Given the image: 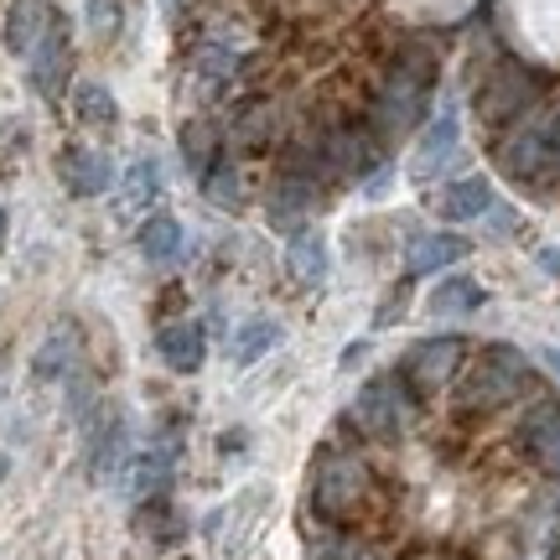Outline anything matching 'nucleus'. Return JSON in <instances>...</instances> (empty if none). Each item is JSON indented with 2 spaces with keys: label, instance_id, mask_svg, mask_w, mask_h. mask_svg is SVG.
<instances>
[{
  "label": "nucleus",
  "instance_id": "nucleus-34",
  "mask_svg": "<svg viewBox=\"0 0 560 560\" xmlns=\"http://www.w3.org/2000/svg\"><path fill=\"white\" fill-rule=\"evenodd\" d=\"M535 359H540L545 369H550V374L560 380V348H556V342H545V348H535Z\"/></svg>",
  "mask_w": 560,
  "mask_h": 560
},
{
  "label": "nucleus",
  "instance_id": "nucleus-3",
  "mask_svg": "<svg viewBox=\"0 0 560 560\" xmlns=\"http://www.w3.org/2000/svg\"><path fill=\"white\" fill-rule=\"evenodd\" d=\"M374 499V462L353 446H322L312 462V514L332 529H348Z\"/></svg>",
  "mask_w": 560,
  "mask_h": 560
},
{
  "label": "nucleus",
  "instance_id": "nucleus-38",
  "mask_svg": "<svg viewBox=\"0 0 560 560\" xmlns=\"http://www.w3.org/2000/svg\"><path fill=\"white\" fill-rule=\"evenodd\" d=\"M556 177H560V156H556Z\"/></svg>",
  "mask_w": 560,
  "mask_h": 560
},
{
  "label": "nucleus",
  "instance_id": "nucleus-35",
  "mask_svg": "<svg viewBox=\"0 0 560 560\" xmlns=\"http://www.w3.org/2000/svg\"><path fill=\"white\" fill-rule=\"evenodd\" d=\"M540 270H550V276H560V249H540Z\"/></svg>",
  "mask_w": 560,
  "mask_h": 560
},
{
  "label": "nucleus",
  "instance_id": "nucleus-32",
  "mask_svg": "<svg viewBox=\"0 0 560 560\" xmlns=\"http://www.w3.org/2000/svg\"><path fill=\"white\" fill-rule=\"evenodd\" d=\"M89 32L100 42H109L120 32V0H89Z\"/></svg>",
  "mask_w": 560,
  "mask_h": 560
},
{
  "label": "nucleus",
  "instance_id": "nucleus-2",
  "mask_svg": "<svg viewBox=\"0 0 560 560\" xmlns=\"http://www.w3.org/2000/svg\"><path fill=\"white\" fill-rule=\"evenodd\" d=\"M420 410H425V395L405 380L400 369H384V374L359 384V395L348 405L342 425L359 431L363 441H374V446H395V441H405L416 431Z\"/></svg>",
  "mask_w": 560,
  "mask_h": 560
},
{
  "label": "nucleus",
  "instance_id": "nucleus-10",
  "mask_svg": "<svg viewBox=\"0 0 560 560\" xmlns=\"http://www.w3.org/2000/svg\"><path fill=\"white\" fill-rule=\"evenodd\" d=\"M322 192H327V187H317V182L291 177V172H276L265 213H270V223H276V229H285V234H291L306 213H317V208H322Z\"/></svg>",
  "mask_w": 560,
  "mask_h": 560
},
{
  "label": "nucleus",
  "instance_id": "nucleus-19",
  "mask_svg": "<svg viewBox=\"0 0 560 560\" xmlns=\"http://www.w3.org/2000/svg\"><path fill=\"white\" fill-rule=\"evenodd\" d=\"M493 208V187H488V177H457L441 187L436 198V213L446 223H467V219H482Z\"/></svg>",
  "mask_w": 560,
  "mask_h": 560
},
{
  "label": "nucleus",
  "instance_id": "nucleus-17",
  "mask_svg": "<svg viewBox=\"0 0 560 560\" xmlns=\"http://www.w3.org/2000/svg\"><path fill=\"white\" fill-rule=\"evenodd\" d=\"M462 255H467V240H457V234H416L410 249H405V276H441Z\"/></svg>",
  "mask_w": 560,
  "mask_h": 560
},
{
  "label": "nucleus",
  "instance_id": "nucleus-9",
  "mask_svg": "<svg viewBox=\"0 0 560 560\" xmlns=\"http://www.w3.org/2000/svg\"><path fill=\"white\" fill-rule=\"evenodd\" d=\"M520 446L540 462L550 478H560V400H535L520 420Z\"/></svg>",
  "mask_w": 560,
  "mask_h": 560
},
{
  "label": "nucleus",
  "instance_id": "nucleus-25",
  "mask_svg": "<svg viewBox=\"0 0 560 560\" xmlns=\"http://www.w3.org/2000/svg\"><path fill=\"white\" fill-rule=\"evenodd\" d=\"M482 301H488V291H482L472 276H446L436 291H431L425 306H431L436 317H467V312H478Z\"/></svg>",
  "mask_w": 560,
  "mask_h": 560
},
{
  "label": "nucleus",
  "instance_id": "nucleus-11",
  "mask_svg": "<svg viewBox=\"0 0 560 560\" xmlns=\"http://www.w3.org/2000/svg\"><path fill=\"white\" fill-rule=\"evenodd\" d=\"M58 177L62 187L73 192V198H100L109 192V182H115V166L104 151H89V145H68L58 156Z\"/></svg>",
  "mask_w": 560,
  "mask_h": 560
},
{
  "label": "nucleus",
  "instance_id": "nucleus-6",
  "mask_svg": "<svg viewBox=\"0 0 560 560\" xmlns=\"http://www.w3.org/2000/svg\"><path fill=\"white\" fill-rule=\"evenodd\" d=\"M540 68H529L520 58H499L488 68V79L478 83V120L488 125H514L540 104Z\"/></svg>",
  "mask_w": 560,
  "mask_h": 560
},
{
  "label": "nucleus",
  "instance_id": "nucleus-20",
  "mask_svg": "<svg viewBox=\"0 0 560 560\" xmlns=\"http://www.w3.org/2000/svg\"><path fill=\"white\" fill-rule=\"evenodd\" d=\"M276 130H280V109L276 104H265V100H255L234 115V130H229V136H234L240 151H265V145H276Z\"/></svg>",
  "mask_w": 560,
  "mask_h": 560
},
{
  "label": "nucleus",
  "instance_id": "nucleus-37",
  "mask_svg": "<svg viewBox=\"0 0 560 560\" xmlns=\"http://www.w3.org/2000/svg\"><path fill=\"white\" fill-rule=\"evenodd\" d=\"M0 244H5V213H0Z\"/></svg>",
  "mask_w": 560,
  "mask_h": 560
},
{
  "label": "nucleus",
  "instance_id": "nucleus-26",
  "mask_svg": "<svg viewBox=\"0 0 560 560\" xmlns=\"http://www.w3.org/2000/svg\"><path fill=\"white\" fill-rule=\"evenodd\" d=\"M73 359H79V332H73V327H58V332L37 348L32 374H37V380H68V374H73Z\"/></svg>",
  "mask_w": 560,
  "mask_h": 560
},
{
  "label": "nucleus",
  "instance_id": "nucleus-22",
  "mask_svg": "<svg viewBox=\"0 0 560 560\" xmlns=\"http://www.w3.org/2000/svg\"><path fill=\"white\" fill-rule=\"evenodd\" d=\"M136 535L151 545H177L182 540V520L166 493H151V499L136 503Z\"/></svg>",
  "mask_w": 560,
  "mask_h": 560
},
{
  "label": "nucleus",
  "instance_id": "nucleus-15",
  "mask_svg": "<svg viewBox=\"0 0 560 560\" xmlns=\"http://www.w3.org/2000/svg\"><path fill=\"white\" fill-rule=\"evenodd\" d=\"M285 265H291V276H296L301 285H322L327 270H332V255H327L322 229L296 223V229H291V240H285Z\"/></svg>",
  "mask_w": 560,
  "mask_h": 560
},
{
  "label": "nucleus",
  "instance_id": "nucleus-29",
  "mask_svg": "<svg viewBox=\"0 0 560 560\" xmlns=\"http://www.w3.org/2000/svg\"><path fill=\"white\" fill-rule=\"evenodd\" d=\"M312 560H380V550L359 535H348V529H332V524H322V535L312 540Z\"/></svg>",
  "mask_w": 560,
  "mask_h": 560
},
{
  "label": "nucleus",
  "instance_id": "nucleus-8",
  "mask_svg": "<svg viewBox=\"0 0 560 560\" xmlns=\"http://www.w3.org/2000/svg\"><path fill=\"white\" fill-rule=\"evenodd\" d=\"M68 68H73V42H68V21L52 16V26L42 32V42L26 52V79L42 100H58L68 89Z\"/></svg>",
  "mask_w": 560,
  "mask_h": 560
},
{
  "label": "nucleus",
  "instance_id": "nucleus-36",
  "mask_svg": "<svg viewBox=\"0 0 560 560\" xmlns=\"http://www.w3.org/2000/svg\"><path fill=\"white\" fill-rule=\"evenodd\" d=\"M5 472H11V462H5V457H0V478H5Z\"/></svg>",
  "mask_w": 560,
  "mask_h": 560
},
{
  "label": "nucleus",
  "instance_id": "nucleus-7",
  "mask_svg": "<svg viewBox=\"0 0 560 560\" xmlns=\"http://www.w3.org/2000/svg\"><path fill=\"white\" fill-rule=\"evenodd\" d=\"M462 363H467V338L457 332H436V338H420L405 348L400 359V374L416 384L420 395H436L446 384L462 374Z\"/></svg>",
  "mask_w": 560,
  "mask_h": 560
},
{
  "label": "nucleus",
  "instance_id": "nucleus-12",
  "mask_svg": "<svg viewBox=\"0 0 560 560\" xmlns=\"http://www.w3.org/2000/svg\"><path fill=\"white\" fill-rule=\"evenodd\" d=\"M182 457V441L177 431H161L136 462H130V493L136 499H151V493H166V482H172V467Z\"/></svg>",
  "mask_w": 560,
  "mask_h": 560
},
{
  "label": "nucleus",
  "instance_id": "nucleus-23",
  "mask_svg": "<svg viewBox=\"0 0 560 560\" xmlns=\"http://www.w3.org/2000/svg\"><path fill=\"white\" fill-rule=\"evenodd\" d=\"M276 342H280V322L276 317H249V322L234 327V338H229V359L240 363V369H249V363H260Z\"/></svg>",
  "mask_w": 560,
  "mask_h": 560
},
{
  "label": "nucleus",
  "instance_id": "nucleus-16",
  "mask_svg": "<svg viewBox=\"0 0 560 560\" xmlns=\"http://www.w3.org/2000/svg\"><path fill=\"white\" fill-rule=\"evenodd\" d=\"M52 16H58V11H52L47 0H16V5L5 11V32H0V37H5V52L26 58L42 42V32L52 26Z\"/></svg>",
  "mask_w": 560,
  "mask_h": 560
},
{
  "label": "nucleus",
  "instance_id": "nucleus-24",
  "mask_svg": "<svg viewBox=\"0 0 560 560\" xmlns=\"http://www.w3.org/2000/svg\"><path fill=\"white\" fill-rule=\"evenodd\" d=\"M136 244H140V255H145L151 265H172L182 255V223L172 219V213H151V219L140 223Z\"/></svg>",
  "mask_w": 560,
  "mask_h": 560
},
{
  "label": "nucleus",
  "instance_id": "nucleus-27",
  "mask_svg": "<svg viewBox=\"0 0 560 560\" xmlns=\"http://www.w3.org/2000/svg\"><path fill=\"white\" fill-rule=\"evenodd\" d=\"M198 182H202V192L219 202V208H229V213H240L244 208V177H240V166H234V156H219Z\"/></svg>",
  "mask_w": 560,
  "mask_h": 560
},
{
  "label": "nucleus",
  "instance_id": "nucleus-18",
  "mask_svg": "<svg viewBox=\"0 0 560 560\" xmlns=\"http://www.w3.org/2000/svg\"><path fill=\"white\" fill-rule=\"evenodd\" d=\"M130 457V420L109 416L104 425H94V446H89V472L100 482H109Z\"/></svg>",
  "mask_w": 560,
  "mask_h": 560
},
{
  "label": "nucleus",
  "instance_id": "nucleus-1",
  "mask_svg": "<svg viewBox=\"0 0 560 560\" xmlns=\"http://www.w3.org/2000/svg\"><path fill=\"white\" fill-rule=\"evenodd\" d=\"M436 73L441 62L436 52L425 47V42H410L400 47V58L384 68L380 89H374V100H369V115L363 120L374 125V136L389 145V140L410 136L420 120H425V109H431V89H436Z\"/></svg>",
  "mask_w": 560,
  "mask_h": 560
},
{
  "label": "nucleus",
  "instance_id": "nucleus-14",
  "mask_svg": "<svg viewBox=\"0 0 560 560\" xmlns=\"http://www.w3.org/2000/svg\"><path fill=\"white\" fill-rule=\"evenodd\" d=\"M156 353L166 359L172 374H198L202 359H208V332H202L198 322H166L156 332Z\"/></svg>",
  "mask_w": 560,
  "mask_h": 560
},
{
  "label": "nucleus",
  "instance_id": "nucleus-13",
  "mask_svg": "<svg viewBox=\"0 0 560 560\" xmlns=\"http://www.w3.org/2000/svg\"><path fill=\"white\" fill-rule=\"evenodd\" d=\"M462 151V120H457V109H441L436 120H431V130L420 136V151H416V182H431L446 166V161H457Z\"/></svg>",
  "mask_w": 560,
  "mask_h": 560
},
{
  "label": "nucleus",
  "instance_id": "nucleus-28",
  "mask_svg": "<svg viewBox=\"0 0 560 560\" xmlns=\"http://www.w3.org/2000/svg\"><path fill=\"white\" fill-rule=\"evenodd\" d=\"M182 161H187V172L202 177L213 161H219V130L208 120H187L182 125Z\"/></svg>",
  "mask_w": 560,
  "mask_h": 560
},
{
  "label": "nucleus",
  "instance_id": "nucleus-5",
  "mask_svg": "<svg viewBox=\"0 0 560 560\" xmlns=\"http://www.w3.org/2000/svg\"><path fill=\"white\" fill-rule=\"evenodd\" d=\"M556 156H560V109L540 115V120H520L499 145V166L509 182L520 187H540L556 177Z\"/></svg>",
  "mask_w": 560,
  "mask_h": 560
},
{
  "label": "nucleus",
  "instance_id": "nucleus-30",
  "mask_svg": "<svg viewBox=\"0 0 560 560\" xmlns=\"http://www.w3.org/2000/svg\"><path fill=\"white\" fill-rule=\"evenodd\" d=\"M161 192V166L151 156H140L130 172H125V187H120V208L125 213H136V208H145V202Z\"/></svg>",
  "mask_w": 560,
  "mask_h": 560
},
{
  "label": "nucleus",
  "instance_id": "nucleus-21",
  "mask_svg": "<svg viewBox=\"0 0 560 560\" xmlns=\"http://www.w3.org/2000/svg\"><path fill=\"white\" fill-rule=\"evenodd\" d=\"M192 68H198V79H202V83H213V89H229V83L240 79L244 52H240V47H234L229 37H208V42L198 47Z\"/></svg>",
  "mask_w": 560,
  "mask_h": 560
},
{
  "label": "nucleus",
  "instance_id": "nucleus-4",
  "mask_svg": "<svg viewBox=\"0 0 560 560\" xmlns=\"http://www.w3.org/2000/svg\"><path fill=\"white\" fill-rule=\"evenodd\" d=\"M535 384V363L524 359L514 342H488L478 359L467 363V374L457 384V405L472 410V416H488V410H503L529 395Z\"/></svg>",
  "mask_w": 560,
  "mask_h": 560
},
{
  "label": "nucleus",
  "instance_id": "nucleus-31",
  "mask_svg": "<svg viewBox=\"0 0 560 560\" xmlns=\"http://www.w3.org/2000/svg\"><path fill=\"white\" fill-rule=\"evenodd\" d=\"M73 109H79L83 125H100V130H109V125L120 120V104H115V94H109L104 83H79V94H73Z\"/></svg>",
  "mask_w": 560,
  "mask_h": 560
},
{
  "label": "nucleus",
  "instance_id": "nucleus-33",
  "mask_svg": "<svg viewBox=\"0 0 560 560\" xmlns=\"http://www.w3.org/2000/svg\"><path fill=\"white\" fill-rule=\"evenodd\" d=\"M482 219H488V229H493V234H509V229H514V213H509V208H488Z\"/></svg>",
  "mask_w": 560,
  "mask_h": 560
}]
</instances>
